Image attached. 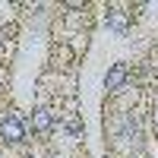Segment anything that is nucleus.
Wrapping results in <instances>:
<instances>
[{
    "mask_svg": "<svg viewBox=\"0 0 158 158\" xmlns=\"http://www.w3.org/2000/svg\"><path fill=\"white\" fill-rule=\"evenodd\" d=\"M0 136L10 142H22L25 139V123L19 120V114H3L0 117Z\"/></svg>",
    "mask_w": 158,
    "mask_h": 158,
    "instance_id": "1",
    "label": "nucleus"
},
{
    "mask_svg": "<svg viewBox=\"0 0 158 158\" xmlns=\"http://www.w3.org/2000/svg\"><path fill=\"white\" fill-rule=\"evenodd\" d=\"M123 79H127V67H123V63H114V70L104 76V89H108V92H120Z\"/></svg>",
    "mask_w": 158,
    "mask_h": 158,
    "instance_id": "2",
    "label": "nucleus"
},
{
    "mask_svg": "<svg viewBox=\"0 0 158 158\" xmlns=\"http://www.w3.org/2000/svg\"><path fill=\"white\" fill-rule=\"evenodd\" d=\"M32 123H35L38 133H51V130H54V114H51L48 108H38L32 114Z\"/></svg>",
    "mask_w": 158,
    "mask_h": 158,
    "instance_id": "3",
    "label": "nucleus"
}]
</instances>
